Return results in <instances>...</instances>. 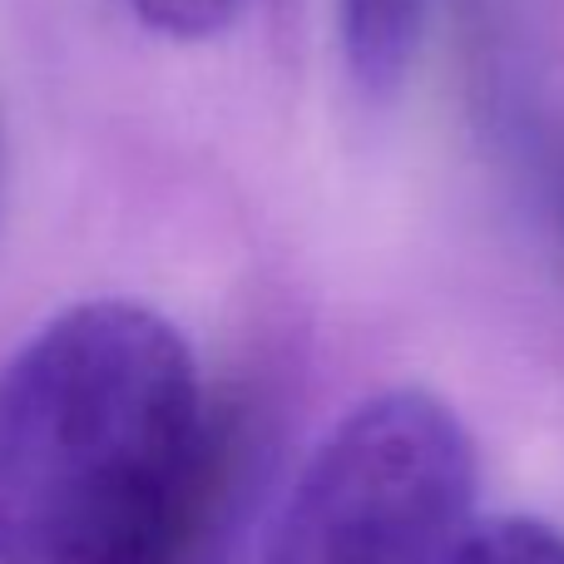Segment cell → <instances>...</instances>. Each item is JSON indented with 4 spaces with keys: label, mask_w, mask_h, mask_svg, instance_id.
<instances>
[{
    "label": "cell",
    "mask_w": 564,
    "mask_h": 564,
    "mask_svg": "<svg viewBox=\"0 0 564 564\" xmlns=\"http://www.w3.org/2000/svg\"><path fill=\"white\" fill-rule=\"evenodd\" d=\"M214 426L164 312L129 297L55 312L0 367V564H144Z\"/></svg>",
    "instance_id": "6da1fadb"
},
{
    "label": "cell",
    "mask_w": 564,
    "mask_h": 564,
    "mask_svg": "<svg viewBox=\"0 0 564 564\" xmlns=\"http://www.w3.org/2000/svg\"><path fill=\"white\" fill-rule=\"evenodd\" d=\"M476 441L421 387L357 401L302 460L258 564H451L476 530Z\"/></svg>",
    "instance_id": "7a4b0ae2"
},
{
    "label": "cell",
    "mask_w": 564,
    "mask_h": 564,
    "mask_svg": "<svg viewBox=\"0 0 564 564\" xmlns=\"http://www.w3.org/2000/svg\"><path fill=\"white\" fill-rule=\"evenodd\" d=\"M431 0H337V40L351 79L367 95H391L416 65Z\"/></svg>",
    "instance_id": "3957f363"
},
{
    "label": "cell",
    "mask_w": 564,
    "mask_h": 564,
    "mask_svg": "<svg viewBox=\"0 0 564 564\" xmlns=\"http://www.w3.org/2000/svg\"><path fill=\"white\" fill-rule=\"evenodd\" d=\"M451 564H564V535L535 516H500L470 530Z\"/></svg>",
    "instance_id": "277c9868"
},
{
    "label": "cell",
    "mask_w": 564,
    "mask_h": 564,
    "mask_svg": "<svg viewBox=\"0 0 564 564\" xmlns=\"http://www.w3.org/2000/svg\"><path fill=\"white\" fill-rule=\"evenodd\" d=\"M149 30L169 40H214L234 25L238 0H129Z\"/></svg>",
    "instance_id": "5b68a950"
}]
</instances>
